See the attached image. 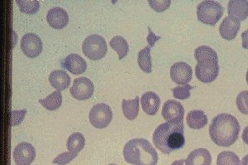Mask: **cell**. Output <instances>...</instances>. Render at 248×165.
Wrapping results in <instances>:
<instances>
[{
  "label": "cell",
  "mask_w": 248,
  "mask_h": 165,
  "mask_svg": "<svg viewBox=\"0 0 248 165\" xmlns=\"http://www.w3.org/2000/svg\"><path fill=\"white\" fill-rule=\"evenodd\" d=\"M183 121H168L159 125L153 134V144L165 154L179 150L185 145Z\"/></svg>",
  "instance_id": "obj_1"
},
{
  "label": "cell",
  "mask_w": 248,
  "mask_h": 165,
  "mask_svg": "<svg viewBox=\"0 0 248 165\" xmlns=\"http://www.w3.org/2000/svg\"><path fill=\"white\" fill-rule=\"evenodd\" d=\"M240 125L232 115H217L209 126V136L215 145L229 147L237 141L239 136Z\"/></svg>",
  "instance_id": "obj_2"
},
{
  "label": "cell",
  "mask_w": 248,
  "mask_h": 165,
  "mask_svg": "<svg viewBox=\"0 0 248 165\" xmlns=\"http://www.w3.org/2000/svg\"><path fill=\"white\" fill-rule=\"evenodd\" d=\"M195 66L197 79L203 83H210L217 78L219 73L218 57L215 50L209 46H200L195 49Z\"/></svg>",
  "instance_id": "obj_3"
},
{
  "label": "cell",
  "mask_w": 248,
  "mask_h": 165,
  "mask_svg": "<svg viewBox=\"0 0 248 165\" xmlns=\"http://www.w3.org/2000/svg\"><path fill=\"white\" fill-rule=\"evenodd\" d=\"M124 157L127 163L134 165H156L159 160L155 148L145 139L128 141L124 146Z\"/></svg>",
  "instance_id": "obj_4"
},
{
  "label": "cell",
  "mask_w": 248,
  "mask_h": 165,
  "mask_svg": "<svg viewBox=\"0 0 248 165\" xmlns=\"http://www.w3.org/2000/svg\"><path fill=\"white\" fill-rule=\"evenodd\" d=\"M222 5L215 1H203L197 6V17L201 23L215 26L223 15Z\"/></svg>",
  "instance_id": "obj_5"
},
{
  "label": "cell",
  "mask_w": 248,
  "mask_h": 165,
  "mask_svg": "<svg viewBox=\"0 0 248 165\" xmlns=\"http://www.w3.org/2000/svg\"><path fill=\"white\" fill-rule=\"evenodd\" d=\"M83 53L91 60H100L107 53V43L99 35H91L85 38L82 46Z\"/></svg>",
  "instance_id": "obj_6"
},
{
  "label": "cell",
  "mask_w": 248,
  "mask_h": 165,
  "mask_svg": "<svg viewBox=\"0 0 248 165\" xmlns=\"http://www.w3.org/2000/svg\"><path fill=\"white\" fill-rule=\"evenodd\" d=\"M89 119L91 125L98 129L107 127L113 120V111L109 105L106 104H97L93 105L90 114Z\"/></svg>",
  "instance_id": "obj_7"
},
{
  "label": "cell",
  "mask_w": 248,
  "mask_h": 165,
  "mask_svg": "<svg viewBox=\"0 0 248 165\" xmlns=\"http://www.w3.org/2000/svg\"><path fill=\"white\" fill-rule=\"evenodd\" d=\"M71 94L78 100H86L93 94L94 85L87 77H79L75 79L70 89Z\"/></svg>",
  "instance_id": "obj_8"
},
{
  "label": "cell",
  "mask_w": 248,
  "mask_h": 165,
  "mask_svg": "<svg viewBox=\"0 0 248 165\" xmlns=\"http://www.w3.org/2000/svg\"><path fill=\"white\" fill-rule=\"evenodd\" d=\"M21 49L27 57L35 58L42 53L43 43L37 34L27 33L21 40Z\"/></svg>",
  "instance_id": "obj_9"
},
{
  "label": "cell",
  "mask_w": 248,
  "mask_h": 165,
  "mask_svg": "<svg viewBox=\"0 0 248 165\" xmlns=\"http://www.w3.org/2000/svg\"><path fill=\"white\" fill-rule=\"evenodd\" d=\"M13 158L17 165H30L36 158V150L29 143H20L15 147Z\"/></svg>",
  "instance_id": "obj_10"
},
{
  "label": "cell",
  "mask_w": 248,
  "mask_h": 165,
  "mask_svg": "<svg viewBox=\"0 0 248 165\" xmlns=\"http://www.w3.org/2000/svg\"><path fill=\"white\" fill-rule=\"evenodd\" d=\"M191 66L185 62H179L172 66L170 68V77L178 85H187L191 81Z\"/></svg>",
  "instance_id": "obj_11"
},
{
  "label": "cell",
  "mask_w": 248,
  "mask_h": 165,
  "mask_svg": "<svg viewBox=\"0 0 248 165\" xmlns=\"http://www.w3.org/2000/svg\"><path fill=\"white\" fill-rule=\"evenodd\" d=\"M185 110L181 103L170 100L165 102L162 108L164 120L168 121H183Z\"/></svg>",
  "instance_id": "obj_12"
},
{
  "label": "cell",
  "mask_w": 248,
  "mask_h": 165,
  "mask_svg": "<svg viewBox=\"0 0 248 165\" xmlns=\"http://www.w3.org/2000/svg\"><path fill=\"white\" fill-rule=\"evenodd\" d=\"M241 23L236 17L228 16L223 19L219 27L221 37L225 40H233L239 31Z\"/></svg>",
  "instance_id": "obj_13"
},
{
  "label": "cell",
  "mask_w": 248,
  "mask_h": 165,
  "mask_svg": "<svg viewBox=\"0 0 248 165\" xmlns=\"http://www.w3.org/2000/svg\"><path fill=\"white\" fill-rule=\"evenodd\" d=\"M62 66L74 75L83 74L87 69V63L79 55L71 54L62 61Z\"/></svg>",
  "instance_id": "obj_14"
},
{
  "label": "cell",
  "mask_w": 248,
  "mask_h": 165,
  "mask_svg": "<svg viewBox=\"0 0 248 165\" xmlns=\"http://www.w3.org/2000/svg\"><path fill=\"white\" fill-rule=\"evenodd\" d=\"M46 20L51 28L62 29L66 27L69 23V15L65 9L57 7L48 11Z\"/></svg>",
  "instance_id": "obj_15"
},
{
  "label": "cell",
  "mask_w": 248,
  "mask_h": 165,
  "mask_svg": "<svg viewBox=\"0 0 248 165\" xmlns=\"http://www.w3.org/2000/svg\"><path fill=\"white\" fill-rule=\"evenodd\" d=\"M141 106L146 114L154 116L157 113L161 105V99L157 94L153 91H148L142 95Z\"/></svg>",
  "instance_id": "obj_16"
},
{
  "label": "cell",
  "mask_w": 248,
  "mask_h": 165,
  "mask_svg": "<svg viewBox=\"0 0 248 165\" xmlns=\"http://www.w3.org/2000/svg\"><path fill=\"white\" fill-rule=\"evenodd\" d=\"M229 16L236 17L238 20L244 21L248 17V1L231 0L228 5Z\"/></svg>",
  "instance_id": "obj_17"
},
{
  "label": "cell",
  "mask_w": 248,
  "mask_h": 165,
  "mask_svg": "<svg viewBox=\"0 0 248 165\" xmlns=\"http://www.w3.org/2000/svg\"><path fill=\"white\" fill-rule=\"evenodd\" d=\"M211 154L206 148H198L192 151L186 160V165H210Z\"/></svg>",
  "instance_id": "obj_18"
},
{
  "label": "cell",
  "mask_w": 248,
  "mask_h": 165,
  "mask_svg": "<svg viewBox=\"0 0 248 165\" xmlns=\"http://www.w3.org/2000/svg\"><path fill=\"white\" fill-rule=\"evenodd\" d=\"M49 82L53 88L58 91H64L70 86L71 77L65 71L56 70L50 74Z\"/></svg>",
  "instance_id": "obj_19"
},
{
  "label": "cell",
  "mask_w": 248,
  "mask_h": 165,
  "mask_svg": "<svg viewBox=\"0 0 248 165\" xmlns=\"http://www.w3.org/2000/svg\"><path fill=\"white\" fill-rule=\"evenodd\" d=\"M187 123L190 128L201 130L208 124V118L203 111L194 110L187 116Z\"/></svg>",
  "instance_id": "obj_20"
},
{
  "label": "cell",
  "mask_w": 248,
  "mask_h": 165,
  "mask_svg": "<svg viewBox=\"0 0 248 165\" xmlns=\"http://www.w3.org/2000/svg\"><path fill=\"white\" fill-rule=\"evenodd\" d=\"M139 97H136L133 100H125L122 101V110L124 112V116L128 120H135L139 113Z\"/></svg>",
  "instance_id": "obj_21"
},
{
  "label": "cell",
  "mask_w": 248,
  "mask_h": 165,
  "mask_svg": "<svg viewBox=\"0 0 248 165\" xmlns=\"http://www.w3.org/2000/svg\"><path fill=\"white\" fill-rule=\"evenodd\" d=\"M85 145V136L80 133H74L68 138L66 147L69 152L78 155Z\"/></svg>",
  "instance_id": "obj_22"
},
{
  "label": "cell",
  "mask_w": 248,
  "mask_h": 165,
  "mask_svg": "<svg viewBox=\"0 0 248 165\" xmlns=\"http://www.w3.org/2000/svg\"><path fill=\"white\" fill-rule=\"evenodd\" d=\"M39 103L48 111H56L62 104V95L60 91L52 92L44 99L39 100Z\"/></svg>",
  "instance_id": "obj_23"
},
{
  "label": "cell",
  "mask_w": 248,
  "mask_h": 165,
  "mask_svg": "<svg viewBox=\"0 0 248 165\" xmlns=\"http://www.w3.org/2000/svg\"><path fill=\"white\" fill-rule=\"evenodd\" d=\"M151 46H147L144 48L142 50L139 51V56H138V63H139V67L146 73H151L152 72V57H151Z\"/></svg>",
  "instance_id": "obj_24"
},
{
  "label": "cell",
  "mask_w": 248,
  "mask_h": 165,
  "mask_svg": "<svg viewBox=\"0 0 248 165\" xmlns=\"http://www.w3.org/2000/svg\"><path fill=\"white\" fill-rule=\"evenodd\" d=\"M110 46L119 54V60H122L126 57L129 51V45L127 40L121 36H116L113 37V39L110 41Z\"/></svg>",
  "instance_id": "obj_25"
},
{
  "label": "cell",
  "mask_w": 248,
  "mask_h": 165,
  "mask_svg": "<svg viewBox=\"0 0 248 165\" xmlns=\"http://www.w3.org/2000/svg\"><path fill=\"white\" fill-rule=\"evenodd\" d=\"M217 165H240L239 157L231 151H223L217 156Z\"/></svg>",
  "instance_id": "obj_26"
},
{
  "label": "cell",
  "mask_w": 248,
  "mask_h": 165,
  "mask_svg": "<svg viewBox=\"0 0 248 165\" xmlns=\"http://www.w3.org/2000/svg\"><path fill=\"white\" fill-rule=\"evenodd\" d=\"M21 12L28 15H34L40 9V3L36 0H17L16 1Z\"/></svg>",
  "instance_id": "obj_27"
},
{
  "label": "cell",
  "mask_w": 248,
  "mask_h": 165,
  "mask_svg": "<svg viewBox=\"0 0 248 165\" xmlns=\"http://www.w3.org/2000/svg\"><path fill=\"white\" fill-rule=\"evenodd\" d=\"M194 88H195L194 86L187 84V85L177 86L175 88H173L172 91H173V95H174L175 99L186 100L190 97V91Z\"/></svg>",
  "instance_id": "obj_28"
},
{
  "label": "cell",
  "mask_w": 248,
  "mask_h": 165,
  "mask_svg": "<svg viewBox=\"0 0 248 165\" xmlns=\"http://www.w3.org/2000/svg\"><path fill=\"white\" fill-rule=\"evenodd\" d=\"M237 106L241 113L248 115V91H242L238 94Z\"/></svg>",
  "instance_id": "obj_29"
},
{
  "label": "cell",
  "mask_w": 248,
  "mask_h": 165,
  "mask_svg": "<svg viewBox=\"0 0 248 165\" xmlns=\"http://www.w3.org/2000/svg\"><path fill=\"white\" fill-rule=\"evenodd\" d=\"M77 155L72 154L71 152H65L63 154H61L55 158L53 160L54 164H57V165H67L68 163L71 162V160H73Z\"/></svg>",
  "instance_id": "obj_30"
},
{
  "label": "cell",
  "mask_w": 248,
  "mask_h": 165,
  "mask_svg": "<svg viewBox=\"0 0 248 165\" xmlns=\"http://www.w3.org/2000/svg\"><path fill=\"white\" fill-rule=\"evenodd\" d=\"M26 113H27V110L25 109L22 111H12L11 114H10L12 126L19 125L21 123L23 122Z\"/></svg>",
  "instance_id": "obj_31"
},
{
  "label": "cell",
  "mask_w": 248,
  "mask_h": 165,
  "mask_svg": "<svg viewBox=\"0 0 248 165\" xmlns=\"http://www.w3.org/2000/svg\"><path fill=\"white\" fill-rule=\"evenodd\" d=\"M152 9L156 12H163L169 8L171 1L169 0H163V1H149L148 2Z\"/></svg>",
  "instance_id": "obj_32"
},
{
  "label": "cell",
  "mask_w": 248,
  "mask_h": 165,
  "mask_svg": "<svg viewBox=\"0 0 248 165\" xmlns=\"http://www.w3.org/2000/svg\"><path fill=\"white\" fill-rule=\"evenodd\" d=\"M148 31H149V35H148V37H147V42L149 43V46L153 47L155 42H157L158 40L161 39V37L155 36V35L153 33V32H152L149 27H148Z\"/></svg>",
  "instance_id": "obj_33"
},
{
  "label": "cell",
  "mask_w": 248,
  "mask_h": 165,
  "mask_svg": "<svg viewBox=\"0 0 248 165\" xmlns=\"http://www.w3.org/2000/svg\"><path fill=\"white\" fill-rule=\"evenodd\" d=\"M242 39H243V49H248V29L242 33Z\"/></svg>",
  "instance_id": "obj_34"
},
{
  "label": "cell",
  "mask_w": 248,
  "mask_h": 165,
  "mask_svg": "<svg viewBox=\"0 0 248 165\" xmlns=\"http://www.w3.org/2000/svg\"><path fill=\"white\" fill-rule=\"evenodd\" d=\"M243 142L248 145V125L245 129L243 130Z\"/></svg>",
  "instance_id": "obj_35"
},
{
  "label": "cell",
  "mask_w": 248,
  "mask_h": 165,
  "mask_svg": "<svg viewBox=\"0 0 248 165\" xmlns=\"http://www.w3.org/2000/svg\"><path fill=\"white\" fill-rule=\"evenodd\" d=\"M185 162H186V160H176L175 162L172 163L171 165H184V163Z\"/></svg>",
  "instance_id": "obj_36"
},
{
  "label": "cell",
  "mask_w": 248,
  "mask_h": 165,
  "mask_svg": "<svg viewBox=\"0 0 248 165\" xmlns=\"http://www.w3.org/2000/svg\"><path fill=\"white\" fill-rule=\"evenodd\" d=\"M242 165H248V154L243 157V160H242Z\"/></svg>",
  "instance_id": "obj_37"
},
{
  "label": "cell",
  "mask_w": 248,
  "mask_h": 165,
  "mask_svg": "<svg viewBox=\"0 0 248 165\" xmlns=\"http://www.w3.org/2000/svg\"><path fill=\"white\" fill-rule=\"evenodd\" d=\"M246 80H247V83H248V70L247 71V75H246Z\"/></svg>",
  "instance_id": "obj_38"
},
{
  "label": "cell",
  "mask_w": 248,
  "mask_h": 165,
  "mask_svg": "<svg viewBox=\"0 0 248 165\" xmlns=\"http://www.w3.org/2000/svg\"><path fill=\"white\" fill-rule=\"evenodd\" d=\"M115 165V164H111V165Z\"/></svg>",
  "instance_id": "obj_39"
}]
</instances>
